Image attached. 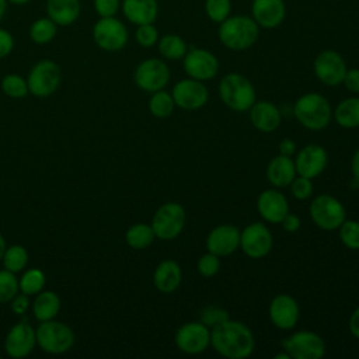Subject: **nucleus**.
<instances>
[{"label":"nucleus","mask_w":359,"mask_h":359,"mask_svg":"<svg viewBox=\"0 0 359 359\" xmlns=\"http://www.w3.org/2000/svg\"><path fill=\"white\" fill-rule=\"evenodd\" d=\"M210 346L223 358L245 359L255 348V337L248 325L227 318L210 328Z\"/></svg>","instance_id":"f257e3e1"},{"label":"nucleus","mask_w":359,"mask_h":359,"mask_svg":"<svg viewBox=\"0 0 359 359\" xmlns=\"http://www.w3.org/2000/svg\"><path fill=\"white\" fill-rule=\"evenodd\" d=\"M217 36L223 46L241 52L250 49L259 36V27L251 15H229L219 24Z\"/></svg>","instance_id":"f03ea898"},{"label":"nucleus","mask_w":359,"mask_h":359,"mask_svg":"<svg viewBox=\"0 0 359 359\" xmlns=\"http://www.w3.org/2000/svg\"><path fill=\"white\" fill-rule=\"evenodd\" d=\"M293 115L303 128L309 130H323L332 119V108L323 94L306 93L296 100Z\"/></svg>","instance_id":"7ed1b4c3"},{"label":"nucleus","mask_w":359,"mask_h":359,"mask_svg":"<svg viewBox=\"0 0 359 359\" xmlns=\"http://www.w3.org/2000/svg\"><path fill=\"white\" fill-rule=\"evenodd\" d=\"M222 102L234 112H245L257 101L252 83L240 73H227L219 81Z\"/></svg>","instance_id":"20e7f679"},{"label":"nucleus","mask_w":359,"mask_h":359,"mask_svg":"<svg viewBox=\"0 0 359 359\" xmlns=\"http://www.w3.org/2000/svg\"><path fill=\"white\" fill-rule=\"evenodd\" d=\"M35 334L36 345L43 352L50 355H60L70 351L76 341L73 330L67 324L56 321L55 318L41 321V324L35 330Z\"/></svg>","instance_id":"39448f33"},{"label":"nucleus","mask_w":359,"mask_h":359,"mask_svg":"<svg viewBox=\"0 0 359 359\" xmlns=\"http://www.w3.org/2000/svg\"><path fill=\"white\" fill-rule=\"evenodd\" d=\"M187 223V213L181 203L165 202L163 203L151 217V229L156 238L170 241L177 238Z\"/></svg>","instance_id":"423d86ee"},{"label":"nucleus","mask_w":359,"mask_h":359,"mask_svg":"<svg viewBox=\"0 0 359 359\" xmlns=\"http://www.w3.org/2000/svg\"><path fill=\"white\" fill-rule=\"evenodd\" d=\"M309 213L313 223L325 231L338 230V227L346 219L345 206L338 198L330 194H321L316 196L310 202Z\"/></svg>","instance_id":"0eeeda50"},{"label":"nucleus","mask_w":359,"mask_h":359,"mask_svg":"<svg viewBox=\"0 0 359 359\" xmlns=\"http://www.w3.org/2000/svg\"><path fill=\"white\" fill-rule=\"evenodd\" d=\"M280 346L290 359H321L327 353L323 337L314 331H296L280 341Z\"/></svg>","instance_id":"6e6552de"},{"label":"nucleus","mask_w":359,"mask_h":359,"mask_svg":"<svg viewBox=\"0 0 359 359\" xmlns=\"http://www.w3.org/2000/svg\"><path fill=\"white\" fill-rule=\"evenodd\" d=\"M62 72L57 63L49 59L39 60L32 66L27 77L28 91L38 97L45 98L52 95L60 86Z\"/></svg>","instance_id":"1a4fd4ad"},{"label":"nucleus","mask_w":359,"mask_h":359,"mask_svg":"<svg viewBox=\"0 0 359 359\" xmlns=\"http://www.w3.org/2000/svg\"><path fill=\"white\" fill-rule=\"evenodd\" d=\"M93 39L107 52H118L128 43L129 34L125 24L114 17H100L93 27Z\"/></svg>","instance_id":"9d476101"},{"label":"nucleus","mask_w":359,"mask_h":359,"mask_svg":"<svg viewBox=\"0 0 359 359\" xmlns=\"http://www.w3.org/2000/svg\"><path fill=\"white\" fill-rule=\"evenodd\" d=\"M133 80L140 90L150 94L164 90L170 81V67L161 59H144L136 66Z\"/></svg>","instance_id":"9b49d317"},{"label":"nucleus","mask_w":359,"mask_h":359,"mask_svg":"<svg viewBox=\"0 0 359 359\" xmlns=\"http://www.w3.org/2000/svg\"><path fill=\"white\" fill-rule=\"evenodd\" d=\"M272 247V233L262 222L250 223L240 231V248L248 258L261 259L271 252Z\"/></svg>","instance_id":"f8f14e48"},{"label":"nucleus","mask_w":359,"mask_h":359,"mask_svg":"<svg viewBox=\"0 0 359 359\" xmlns=\"http://www.w3.org/2000/svg\"><path fill=\"white\" fill-rule=\"evenodd\" d=\"M174 342L181 352L199 355L210 346V328L201 321H188L177 330Z\"/></svg>","instance_id":"ddd939ff"},{"label":"nucleus","mask_w":359,"mask_h":359,"mask_svg":"<svg viewBox=\"0 0 359 359\" xmlns=\"http://www.w3.org/2000/svg\"><path fill=\"white\" fill-rule=\"evenodd\" d=\"M313 70L320 83L328 87H335L342 84L348 67L341 53L334 49H325L316 56Z\"/></svg>","instance_id":"4468645a"},{"label":"nucleus","mask_w":359,"mask_h":359,"mask_svg":"<svg viewBox=\"0 0 359 359\" xmlns=\"http://www.w3.org/2000/svg\"><path fill=\"white\" fill-rule=\"evenodd\" d=\"M182 67L188 77L208 81L216 77L219 73V60L208 49L203 48H191L182 57Z\"/></svg>","instance_id":"2eb2a0df"},{"label":"nucleus","mask_w":359,"mask_h":359,"mask_svg":"<svg viewBox=\"0 0 359 359\" xmlns=\"http://www.w3.org/2000/svg\"><path fill=\"white\" fill-rule=\"evenodd\" d=\"M171 95L174 98L175 107H180L185 111L201 109L209 101V91L203 81L191 77L177 81L172 87Z\"/></svg>","instance_id":"dca6fc26"},{"label":"nucleus","mask_w":359,"mask_h":359,"mask_svg":"<svg viewBox=\"0 0 359 359\" xmlns=\"http://www.w3.org/2000/svg\"><path fill=\"white\" fill-rule=\"evenodd\" d=\"M293 157H294L293 161H294L297 175H302L310 180L323 174V171L328 164L327 150L317 143H310L303 146L300 150L296 151Z\"/></svg>","instance_id":"f3484780"},{"label":"nucleus","mask_w":359,"mask_h":359,"mask_svg":"<svg viewBox=\"0 0 359 359\" xmlns=\"http://www.w3.org/2000/svg\"><path fill=\"white\" fill-rule=\"evenodd\" d=\"M271 323L282 331L293 330L300 318V307L297 300L286 293L276 294L268 307Z\"/></svg>","instance_id":"a211bd4d"},{"label":"nucleus","mask_w":359,"mask_h":359,"mask_svg":"<svg viewBox=\"0 0 359 359\" xmlns=\"http://www.w3.org/2000/svg\"><path fill=\"white\" fill-rule=\"evenodd\" d=\"M36 345V334L35 330L22 320L14 324L4 339V351L13 359H22L27 358L34 346Z\"/></svg>","instance_id":"6ab92c4d"},{"label":"nucleus","mask_w":359,"mask_h":359,"mask_svg":"<svg viewBox=\"0 0 359 359\" xmlns=\"http://www.w3.org/2000/svg\"><path fill=\"white\" fill-rule=\"evenodd\" d=\"M240 229L230 223L217 224L206 236V250L217 257H227L240 248Z\"/></svg>","instance_id":"aec40b11"},{"label":"nucleus","mask_w":359,"mask_h":359,"mask_svg":"<svg viewBox=\"0 0 359 359\" xmlns=\"http://www.w3.org/2000/svg\"><path fill=\"white\" fill-rule=\"evenodd\" d=\"M257 210L264 222L280 223L289 213V202L278 188H269L258 195Z\"/></svg>","instance_id":"412c9836"},{"label":"nucleus","mask_w":359,"mask_h":359,"mask_svg":"<svg viewBox=\"0 0 359 359\" xmlns=\"http://www.w3.org/2000/svg\"><path fill=\"white\" fill-rule=\"evenodd\" d=\"M251 17L259 28H278L286 18L285 0H252Z\"/></svg>","instance_id":"4be33fe9"},{"label":"nucleus","mask_w":359,"mask_h":359,"mask_svg":"<svg viewBox=\"0 0 359 359\" xmlns=\"http://www.w3.org/2000/svg\"><path fill=\"white\" fill-rule=\"evenodd\" d=\"M248 112L252 126L264 133L275 132L282 122V114L279 108L271 101H255Z\"/></svg>","instance_id":"5701e85b"},{"label":"nucleus","mask_w":359,"mask_h":359,"mask_svg":"<svg viewBox=\"0 0 359 359\" xmlns=\"http://www.w3.org/2000/svg\"><path fill=\"white\" fill-rule=\"evenodd\" d=\"M182 282V269L174 259L161 261L153 272V285L163 294L174 293Z\"/></svg>","instance_id":"b1692460"},{"label":"nucleus","mask_w":359,"mask_h":359,"mask_svg":"<svg viewBox=\"0 0 359 359\" xmlns=\"http://www.w3.org/2000/svg\"><path fill=\"white\" fill-rule=\"evenodd\" d=\"M125 18L135 24H154L158 15L157 0H123L121 3Z\"/></svg>","instance_id":"393cba45"},{"label":"nucleus","mask_w":359,"mask_h":359,"mask_svg":"<svg viewBox=\"0 0 359 359\" xmlns=\"http://www.w3.org/2000/svg\"><path fill=\"white\" fill-rule=\"evenodd\" d=\"M297 175L292 157L278 154L272 157L266 165V178L273 188H286Z\"/></svg>","instance_id":"a878e982"},{"label":"nucleus","mask_w":359,"mask_h":359,"mask_svg":"<svg viewBox=\"0 0 359 359\" xmlns=\"http://www.w3.org/2000/svg\"><path fill=\"white\" fill-rule=\"evenodd\" d=\"M80 0H46L48 17L57 27L72 25L80 15Z\"/></svg>","instance_id":"bb28decb"},{"label":"nucleus","mask_w":359,"mask_h":359,"mask_svg":"<svg viewBox=\"0 0 359 359\" xmlns=\"http://www.w3.org/2000/svg\"><path fill=\"white\" fill-rule=\"evenodd\" d=\"M60 310V297L52 290H41L35 294L32 313L38 321L53 320Z\"/></svg>","instance_id":"cd10ccee"},{"label":"nucleus","mask_w":359,"mask_h":359,"mask_svg":"<svg viewBox=\"0 0 359 359\" xmlns=\"http://www.w3.org/2000/svg\"><path fill=\"white\" fill-rule=\"evenodd\" d=\"M332 118L341 128H359V97H349L338 102L332 109Z\"/></svg>","instance_id":"c85d7f7f"},{"label":"nucleus","mask_w":359,"mask_h":359,"mask_svg":"<svg viewBox=\"0 0 359 359\" xmlns=\"http://www.w3.org/2000/svg\"><path fill=\"white\" fill-rule=\"evenodd\" d=\"M160 55L167 60H181L188 52L185 39L177 34H165L157 41Z\"/></svg>","instance_id":"c756f323"},{"label":"nucleus","mask_w":359,"mask_h":359,"mask_svg":"<svg viewBox=\"0 0 359 359\" xmlns=\"http://www.w3.org/2000/svg\"><path fill=\"white\" fill-rule=\"evenodd\" d=\"M154 238L156 234L151 224L147 223H135L125 233V241L133 250H144L150 247Z\"/></svg>","instance_id":"7c9ffc66"},{"label":"nucleus","mask_w":359,"mask_h":359,"mask_svg":"<svg viewBox=\"0 0 359 359\" xmlns=\"http://www.w3.org/2000/svg\"><path fill=\"white\" fill-rule=\"evenodd\" d=\"M174 108L175 102L171 93H167L164 90L151 93V97L149 100V111L153 116L158 119H165L172 115Z\"/></svg>","instance_id":"2f4dec72"},{"label":"nucleus","mask_w":359,"mask_h":359,"mask_svg":"<svg viewBox=\"0 0 359 359\" xmlns=\"http://www.w3.org/2000/svg\"><path fill=\"white\" fill-rule=\"evenodd\" d=\"M57 32V25L49 18L42 17L35 20L29 27V38L38 45H45L53 41Z\"/></svg>","instance_id":"473e14b6"},{"label":"nucleus","mask_w":359,"mask_h":359,"mask_svg":"<svg viewBox=\"0 0 359 359\" xmlns=\"http://www.w3.org/2000/svg\"><path fill=\"white\" fill-rule=\"evenodd\" d=\"M46 282V276L42 269L39 268H29L22 272L21 278L18 279L20 292L28 296H35L41 290H43Z\"/></svg>","instance_id":"72a5a7b5"},{"label":"nucleus","mask_w":359,"mask_h":359,"mask_svg":"<svg viewBox=\"0 0 359 359\" xmlns=\"http://www.w3.org/2000/svg\"><path fill=\"white\" fill-rule=\"evenodd\" d=\"M1 262L4 269L18 273L28 264V251L20 244H13L10 247H6Z\"/></svg>","instance_id":"f704fd0d"},{"label":"nucleus","mask_w":359,"mask_h":359,"mask_svg":"<svg viewBox=\"0 0 359 359\" xmlns=\"http://www.w3.org/2000/svg\"><path fill=\"white\" fill-rule=\"evenodd\" d=\"M1 90L10 98H22L29 93L27 80L15 73H10L3 77Z\"/></svg>","instance_id":"c9c22d12"},{"label":"nucleus","mask_w":359,"mask_h":359,"mask_svg":"<svg viewBox=\"0 0 359 359\" xmlns=\"http://www.w3.org/2000/svg\"><path fill=\"white\" fill-rule=\"evenodd\" d=\"M338 234L341 243L348 250H359V222L358 220H344L338 227Z\"/></svg>","instance_id":"e433bc0d"},{"label":"nucleus","mask_w":359,"mask_h":359,"mask_svg":"<svg viewBox=\"0 0 359 359\" xmlns=\"http://www.w3.org/2000/svg\"><path fill=\"white\" fill-rule=\"evenodd\" d=\"M20 292L18 279L14 272L0 271V303H10V300Z\"/></svg>","instance_id":"4c0bfd02"},{"label":"nucleus","mask_w":359,"mask_h":359,"mask_svg":"<svg viewBox=\"0 0 359 359\" xmlns=\"http://www.w3.org/2000/svg\"><path fill=\"white\" fill-rule=\"evenodd\" d=\"M205 13L210 21L220 24L231 13V0H206Z\"/></svg>","instance_id":"58836bf2"},{"label":"nucleus","mask_w":359,"mask_h":359,"mask_svg":"<svg viewBox=\"0 0 359 359\" xmlns=\"http://www.w3.org/2000/svg\"><path fill=\"white\" fill-rule=\"evenodd\" d=\"M220 269V257L213 252L206 251L202 254L196 262V271L203 278L215 276Z\"/></svg>","instance_id":"ea45409f"},{"label":"nucleus","mask_w":359,"mask_h":359,"mask_svg":"<svg viewBox=\"0 0 359 359\" xmlns=\"http://www.w3.org/2000/svg\"><path fill=\"white\" fill-rule=\"evenodd\" d=\"M227 318H230L229 311L219 306H206L202 309L199 316V321L209 328H213L215 325L223 323Z\"/></svg>","instance_id":"a19ab883"},{"label":"nucleus","mask_w":359,"mask_h":359,"mask_svg":"<svg viewBox=\"0 0 359 359\" xmlns=\"http://www.w3.org/2000/svg\"><path fill=\"white\" fill-rule=\"evenodd\" d=\"M158 31L154 27V24H142L137 25L135 31V39L136 42L143 48H151L158 41Z\"/></svg>","instance_id":"79ce46f5"},{"label":"nucleus","mask_w":359,"mask_h":359,"mask_svg":"<svg viewBox=\"0 0 359 359\" xmlns=\"http://www.w3.org/2000/svg\"><path fill=\"white\" fill-rule=\"evenodd\" d=\"M289 187H290V192H292L293 198L297 201L309 199L314 191V185H313L311 180L302 177V175H296Z\"/></svg>","instance_id":"37998d69"},{"label":"nucleus","mask_w":359,"mask_h":359,"mask_svg":"<svg viewBox=\"0 0 359 359\" xmlns=\"http://www.w3.org/2000/svg\"><path fill=\"white\" fill-rule=\"evenodd\" d=\"M121 7V0H94V8L100 17H114Z\"/></svg>","instance_id":"c03bdc74"},{"label":"nucleus","mask_w":359,"mask_h":359,"mask_svg":"<svg viewBox=\"0 0 359 359\" xmlns=\"http://www.w3.org/2000/svg\"><path fill=\"white\" fill-rule=\"evenodd\" d=\"M29 296L25 293H17L11 300H10V307L11 311L17 316H22L27 313L29 309Z\"/></svg>","instance_id":"a18cd8bd"},{"label":"nucleus","mask_w":359,"mask_h":359,"mask_svg":"<svg viewBox=\"0 0 359 359\" xmlns=\"http://www.w3.org/2000/svg\"><path fill=\"white\" fill-rule=\"evenodd\" d=\"M342 84L345 86V88L349 93L359 94V69H356V67L348 69L346 73H345Z\"/></svg>","instance_id":"49530a36"},{"label":"nucleus","mask_w":359,"mask_h":359,"mask_svg":"<svg viewBox=\"0 0 359 359\" xmlns=\"http://www.w3.org/2000/svg\"><path fill=\"white\" fill-rule=\"evenodd\" d=\"M14 48V38L7 31L0 28V59L8 56Z\"/></svg>","instance_id":"de8ad7c7"},{"label":"nucleus","mask_w":359,"mask_h":359,"mask_svg":"<svg viewBox=\"0 0 359 359\" xmlns=\"http://www.w3.org/2000/svg\"><path fill=\"white\" fill-rule=\"evenodd\" d=\"M279 224H282V229H283L285 231H287V233H294V231H297V230L300 229L302 222H300V217H299L297 215L289 212V213L282 219V222H280Z\"/></svg>","instance_id":"09e8293b"},{"label":"nucleus","mask_w":359,"mask_h":359,"mask_svg":"<svg viewBox=\"0 0 359 359\" xmlns=\"http://www.w3.org/2000/svg\"><path fill=\"white\" fill-rule=\"evenodd\" d=\"M297 149H296V143L289 139V137H285L280 140L279 143V154H283V156H287V157H293L296 154Z\"/></svg>","instance_id":"8fccbe9b"},{"label":"nucleus","mask_w":359,"mask_h":359,"mask_svg":"<svg viewBox=\"0 0 359 359\" xmlns=\"http://www.w3.org/2000/svg\"><path fill=\"white\" fill-rule=\"evenodd\" d=\"M348 328L349 332L353 338L359 339V306L352 311V314L349 316V321H348Z\"/></svg>","instance_id":"3c124183"},{"label":"nucleus","mask_w":359,"mask_h":359,"mask_svg":"<svg viewBox=\"0 0 359 359\" xmlns=\"http://www.w3.org/2000/svg\"><path fill=\"white\" fill-rule=\"evenodd\" d=\"M351 172L353 180H356L359 182V147L355 150L352 160H351Z\"/></svg>","instance_id":"603ef678"},{"label":"nucleus","mask_w":359,"mask_h":359,"mask_svg":"<svg viewBox=\"0 0 359 359\" xmlns=\"http://www.w3.org/2000/svg\"><path fill=\"white\" fill-rule=\"evenodd\" d=\"M6 247H7L6 240H4V237L0 234V261H1V258H3V254H4V251H6Z\"/></svg>","instance_id":"864d4df0"},{"label":"nucleus","mask_w":359,"mask_h":359,"mask_svg":"<svg viewBox=\"0 0 359 359\" xmlns=\"http://www.w3.org/2000/svg\"><path fill=\"white\" fill-rule=\"evenodd\" d=\"M7 0H0V20L3 18L4 13H6V8H7Z\"/></svg>","instance_id":"5fc2aeb1"},{"label":"nucleus","mask_w":359,"mask_h":359,"mask_svg":"<svg viewBox=\"0 0 359 359\" xmlns=\"http://www.w3.org/2000/svg\"><path fill=\"white\" fill-rule=\"evenodd\" d=\"M275 359H290V356L287 355V352H280V353H276L275 355Z\"/></svg>","instance_id":"6e6d98bb"},{"label":"nucleus","mask_w":359,"mask_h":359,"mask_svg":"<svg viewBox=\"0 0 359 359\" xmlns=\"http://www.w3.org/2000/svg\"><path fill=\"white\" fill-rule=\"evenodd\" d=\"M8 3H11V4H17V6H20V4H25V3H28V1H31V0H7Z\"/></svg>","instance_id":"4d7b16f0"}]
</instances>
